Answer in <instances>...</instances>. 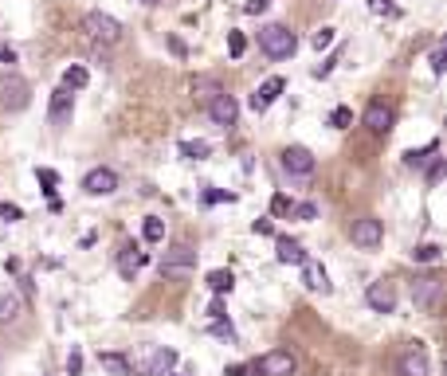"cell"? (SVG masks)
<instances>
[{"label": "cell", "mask_w": 447, "mask_h": 376, "mask_svg": "<svg viewBox=\"0 0 447 376\" xmlns=\"http://www.w3.org/2000/svg\"><path fill=\"white\" fill-rule=\"evenodd\" d=\"M290 208H295V204H290L287 196H275V200H271V212H275V216H287Z\"/></svg>", "instance_id": "74e56055"}, {"label": "cell", "mask_w": 447, "mask_h": 376, "mask_svg": "<svg viewBox=\"0 0 447 376\" xmlns=\"http://www.w3.org/2000/svg\"><path fill=\"white\" fill-rule=\"evenodd\" d=\"M208 118L216 125H224V130H228V125H236V118H239V102L232 98L228 91H220L216 98L208 102Z\"/></svg>", "instance_id": "30bf717a"}, {"label": "cell", "mask_w": 447, "mask_h": 376, "mask_svg": "<svg viewBox=\"0 0 447 376\" xmlns=\"http://www.w3.org/2000/svg\"><path fill=\"white\" fill-rule=\"evenodd\" d=\"M310 43H314V51H326L329 43H334V28H318V32L310 35Z\"/></svg>", "instance_id": "f546056e"}, {"label": "cell", "mask_w": 447, "mask_h": 376, "mask_svg": "<svg viewBox=\"0 0 447 376\" xmlns=\"http://www.w3.org/2000/svg\"><path fill=\"white\" fill-rule=\"evenodd\" d=\"M259 47H263V55L267 59H290L298 51V35L290 32L287 24H263L259 28Z\"/></svg>", "instance_id": "6da1fadb"}, {"label": "cell", "mask_w": 447, "mask_h": 376, "mask_svg": "<svg viewBox=\"0 0 447 376\" xmlns=\"http://www.w3.org/2000/svg\"><path fill=\"white\" fill-rule=\"evenodd\" d=\"M0 63H4V67H12V63H16V47H9V43H0Z\"/></svg>", "instance_id": "ab89813d"}, {"label": "cell", "mask_w": 447, "mask_h": 376, "mask_svg": "<svg viewBox=\"0 0 447 376\" xmlns=\"http://www.w3.org/2000/svg\"><path fill=\"white\" fill-rule=\"evenodd\" d=\"M20 309H24V302H20L16 294H4V298H0V326L16 321V318H20Z\"/></svg>", "instance_id": "7402d4cb"}, {"label": "cell", "mask_w": 447, "mask_h": 376, "mask_svg": "<svg viewBox=\"0 0 447 376\" xmlns=\"http://www.w3.org/2000/svg\"><path fill=\"white\" fill-rule=\"evenodd\" d=\"M224 376H247V368L244 365H228V372H224Z\"/></svg>", "instance_id": "bcb514c9"}, {"label": "cell", "mask_w": 447, "mask_h": 376, "mask_svg": "<svg viewBox=\"0 0 447 376\" xmlns=\"http://www.w3.org/2000/svg\"><path fill=\"white\" fill-rule=\"evenodd\" d=\"M278 161H283V169H287L290 176H310L314 173V153L306 149V145H287Z\"/></svg>", "instance_id": "9c48e42d"}, {"label": "cell", "mask_w": 447, "mask_h": 376, "mask_svg": "<svg viewBox=\"0 0 447 376\" xmlns=\"http://www.w3.org/2000/svg\"><path fill=\"white\" fill-rule=\"evenodd\" d=\"M71 118H75V94H71L67 86H60V91L51 94L47 122L55 125V130H63V125H71Z\"/></svg>", "instance_id": "ba28073f"}, {"label": "cell", "mask_w": 447, "mask_h": 376, "mask_svg": "<svg viewBox=\"0 0 447 376\" xmlns=\"http://www.w3.org/2000/svg\"><path fill=\"white\" fill-rule=\"evenodd\" d=\"M220 200H232V193H220V188H208V193H204V204H220Z\"/></svg>", "instance_id": "60d3db41"}, {"label": "cell", "mask_w": 447, "mask_h": 376, "mask_svg": "<svg viewBox=\"0 0 447 376\" xmlns=\"http://www.w3.org/2000/svg\"><path fill=\"white\" fill-rule=\"evenodd\" d=\"M365 130H369L373 137H388V130H392V106L373 102V106L365 110Z\"/></svg>", "instance_id": "7c38bea8"}, {"label": "cell", "mask_w": 447, "mask_h": 376, "mask_svg": "<svg viewBox=\"0 0 447 376\" xmlns=\"http://www.w3.org/2000/svg\"><path fill=\"white\" fill-rule=\"evenodd\" d=\"M208 153H212L208 142H185V145H181V157H188V161H204Z\"/></svg>", "instance_id": "484cf974"}, {"label": "cell", "mask_w": 447, "mask_h": 376, "mask_svg": "<svg viewBox=\"0 0 447 376\" xmlns=\"http://www.w3.org/2000/svg\"><path fill=\"white\" fill-rule=\"evenodd\" d=\"M255 372L259 376H290L295 372V357H290V349H271L255 360Z\"/></svg>", "instance_id": "52a82bcc"}, {"label": "cell", "mask_w": 447, "mask_h": 376, "mask_svg": "<svg viewBox=\"0 0 447 376\" xmlns=\"http://www.w3.org/2000/svg\"><path fill=\"white\" fill-rule=\"evenodd\" d=\"M228 51H232V59H239L247 51V40H244V32H228Z\"/></svg>", "instance_id": "d6a6232c"}, {"label": "cell", "mask_w": 447, "mask_h": 376, "mask_svg": "<svg viewBox=\"0 0 447 376\" xmlns=\"http://www.w3.org/2000/svg\"><path fill=\"white\" fill-rule=\"evenodd\" d=\"M373 12H392V0H369Z\"/></svg>", "instance_id": "f6af8a7d"}, {"label": "cell", "mask_w": 447, "mask_h": 376, "mask_svg": "<svg viewBox=\"0 0 447 376\" xmlns=\"http://www.w3.org/2000/svg\"><path fill=\"white\" fill-rule=\"evenodd\" d=\"M232 286H236V275H232V270H208V290L212 294H232Z\"/></svg>", "instance_id": "44dd1931"}, {"label": "cell", "mask_w": 447, "mask_h": 376, "mask_svg": "<svg viewBox=\"0 0 447 376\" xmlns=\"http://www.w3.org/2000/svg\"><path fill=\"white\" fill-rule=\"evenodd\" d=\"M349 122H353V110H346V106H338L334 114H329V125H334V130H346Z\"/></svg>", "instance_id": "4dcf8cb0"}, {"label": "cell", "mask_w": 447, "mask_h": 376, "mask_svg": "<svg viewBox=\"0 0 447 376\" xmlns=\"http://www.w3.org/2000/svg\"><path fill=\"white\" fill-rule=\"evenodd\" d=\"M267 4H271V0H247L244 12H247V16H263V12H267Z\"/></svg>", "instance_id": "d590c367"}, {"label": "cell", "mask_w": 447, "mask_h": 376, "mask_svg": "<svg viewBox=\"0 0 447 376\" xmlns=\"http://www.w3.org/2000/svg\"><path fill=\"white\" fill-rule=\"evenodd\" d=\"M0 216H4V220H9V224H12V220H20V216H24V212H20L16 204H0Z\"/></svg>", "instance_id": "ee69618b"}, {"label": "cell", "mask_w": 447, "mask_h": 376, "mask_svg": "<svg viewBox=\"0 0 447 376\" xmlns=\"http://www.w3.org/2000/svg\"><path fill=\"white\" fill-rule=\"evenodd\" d=\"M439 176H443V157L431 161V169H428V184H439Z\"/></svg>", "instance_id": "f35d334b"}, {"label": "cell", "mask_w": 447, "mask_h": 376, "mask_svg": "<svg viewBox=\"0 0 447 376\" xmlns=\"http://www.w3.org/2000/svg\"><path fill=\"white\" fill-rule=\"evenodd\" d=\"M251 232H255V235H275V224H271V220H255Z\"/></svg>", "instance_id": "b9f144b4"}, {"label": "cell", "mask_w": 447, "mask_h": 376, "mask_svg": "<svg viewBox=\"0 0 447 376\" xmlns=\"http://www.w3.org/2000/svg\"><path fill=\"white\" fill-rule=\"evenodd\" d=\"M283 86H287L283 79H267V83H263L259 91L251 94V110H255V114H263V110H271V106H275V98L283 94Z\"/></svg>", "instance_id": "9a60e30c"}, {"label": "cell", "mask_w": 447, "mask_h": 376, "mask_svg": "<svg viewBox=\"0 0 447 376\" xmlns=\"http://www.w3.org/2000/svg\"><path fill=\"white\" fill-rule=\"evenodd\" d=\"M83 32L91 35V40L106 43V47L122 40V24L110 16V12H86V16H83Z\"/></svg>", "instance_id": "3957f363"}, {"label": "cell", "mask_w": 447, "mask_h": 376, "mask_svg": "<svg viewBox=\"0 0 447 376\" xmlns=\"http://www.w3.org/2000/svg\"><path fill=\"white\" fill-rule=\"evenodd\" d=\"M212 337H228V341H236V329H232V321H224V318H216L212 321V329H208Z\"/></svg>", "instance_id": "1f68e13d"}, {"label": "cell", "mask_w": 447, "mask_h": 376, "mask_svg": "<svg viewBox=\"0 0 447 376\" xmlns=\"http://www.w3.org/2000/svg\"><path fill=\"white\" fill-rule=\"evenodd\" d=\"M275 259L287 263V267H302L306 263V247L298 239H290V235H283V239L275 243Z\"/></svg>", "instance_id": "5bb4252c"}, {"label": "cell", "mask_w": 447, "mask_h": 376, "mask_svg": "<svg viewBox=\"0 0 447 376\" xmlns=\"http://www.w3.org/2000/svg\"><path fill=\"white\" fill-rule=\"evenodd\" d=\"M349 239H353L361 251H373V247H380V239H385V227H380L377 216H361V220H353V227H349Z\"/></svg>", "instance_id": "8992f818"}, {"label": "cell", "mask_w": 447, "mask_h": 376, "mask_svg": "<svg viewBox=\"0 0 447 376\" xmlns=\"http://www.w3.org/2000/svg\"><path fill=\"white\" fill-rule=\"evenodd\" d=\"M443 47H436V51H431V75H443V67H447V63H443Z\"/></svg>", "instance_id": "8d00e7d4"}, {"label": "cell", "mask_w": 447, "mask_h": 376, "mask_svg": "<svg viewBox=\"0 0 447 376\" xmlns=\"http://www.w3.org/2000/svg\"><path fill=\"white\" fill-rule=\"evenodd\" d=\"M98 365L106 368V372H114V376H130V360H126V357H118V353H102Z\"/></svg>", "instance_id": "cb8c5ba5"}, {"label": "cell", "mask_w": 447, "mask_h": 376, "mask_svg": "<svg viewBox=\"0 0 447 376\" xmlns=\"http://www.w3.org/2000/svg\"><path fill=\"white\" fill-rule=\"evenodd\" d=\"M86 83H91V75H86V67H79V63H71V67L63 71V86H67V91H83Z\"/></svg>", "instance_id": "603a6c76"}, {"label": "cell", "mask_w": 447, "mask_h": 376, "mask_svg": "<svg viewBox=\"0 0 447 376\" xmlns=\"http://www.w3.org/2000/svg\"><path fill=\"white\" fill-rule=\"evenodd\" d=\"M177 365V353L173 349H145V353H137L134 360H130V372H137V376H169V368Z\"/></svg>", "instance_id": "7a4b0ae2"}, {"label": "cell", "mask_w": 447, "mask_h": 376, "mask_svg": "<svg viewBox=\"0 0 447 376\" xmlns=\"http://www.w3.org/2000/svg\"><path fill=\"white\" fill-rule=\"evenodd\" d=\"M412 259H416V263H436V259H439V247H436V243H424V247L412 251Z\"/></svg>", "instance_id": "f1b7e54d"}, {"label": "cell", "mask_w": 447, "mask_h": 376, "mask_svg": "<svg viewBox=\"0 0 447 376\" xmlns=\"http://www.w3.org/2000/svg\"><path fill=\"white\" fill-rule=\"evenodd\" d=\"M431 153H439V142H428V145H424V149H408V153H404V161H408V165H412V169H420L424 161L431 157Z\"/></svg>", "instance_id": "d4e9b609"}, {"label": "cell", "mask_w": 447, "mask_h": 376, "mask_svg": "<svg viewBox=\"0 0 447 376\" xmlns=\"http://www.w3.org/2000/svg\"><path fill=\"white\" fill-rule=\"evenodd\" d=\"M302 283H306V290H314V294H329V278L318 263H302Z\"/></svg>", "instance_id": "d6986e66"}, {"label": "cell", "mask_w": 447, "mask_h": 376, "mask_svg": "<svg viewBox=\"0 0 447 376\" xmlns=\"http://www.w3.org/2000/svg\"><path fill=\"white\" fill-rule=\"evenodd\" d=\"M67 372H71V376L83 372V353H79V349H71V357H67Z\"/></svg>", "instance_id": "e575fe53"}, {"label": "cell", "mask_w": 447, "mask_h": 376, "mask_svg": "<svg viewBox=\"0 0 447 376\" xmlns=\"http://www.w3.org/2000/svg\"><path fill=\"white\" fill-rule=\"evenodd\" d=\"M188 91H193V98H196V102H204V106H208V102L216 98L220 91H224V86H220V79H212V75H196Z\"/></svg>", "instance_id": "ac0fdd59"}, {"label": "cell", "mask_w": 447, "mask_h": 376, "mask_svg": "<svg viewBox=\"0 0 447 376\" xmlns=\"http://www.w3.org/2000/svg\"><path fill=\"white\" fill-rule=\"evenodd\" d=\"M137 4H145V8H157L161 0H137Z\"/></svg>", "instance_id": "7dc6e473"}, {"label": "cell", "mask_w": 447, "mask_h": 376, "mask_svg": "<svg viewBox=\"0 0 447 376\" xmlns=\"http://www.w3.org/2000/svg\"><path fill=\"white\" fill-rule=\"evenodd\" d=\"M439 290H443L439 278H420V283L412 286V302L420 309H431V306H436V298H439Z\"/></svg>", "instance_id": "2e32d148"}, {"label": "cell", "mask_w": 447, "mask_h": 376, "mask_svg": "<svg viewBox=\"0 0 447 376\" xmlns=\"http://www.w3.org/2000/svg\"><path fill=\"white\" fill-rule=\"evenodd\" d=\"M142 263H145V255H137V247H130V243H126V247H122V255H118V270L126 278H134Z\"/></svg>", "instance_id": "ffe728a7"}, {"label": "cell", "mask_w": 447, "mask_h": 376, "mask_svg": "<svg viewBox=\"0 0 447 376\" xmlns=\"http://www.w3.org/2000/svg\"><path fill=\"white\" fill-rule=\"evenodd\" d=\"M142 235H145V243H161V239H165V224H161L157 216H149L142 224Z\"/></svg>", "instance_id": "4316f807"}, {"label": "cell", "mask_w": 447, "mask_h": 376, "mask_svg": "<svg viewBox=\"0 0 447 376\" xmlns=\"http://www.w3.org/2000/svg\"><path fill=\"white\" fill-rule=\"evenodd\" d=\"M431 365H428V353L424 349H408L400 357V376H428Z\"/></svg>", "instance_id": "e0dca14e"}, {"label": "cell", "mask_w": 447, "mask_h": 376, "mask_svg": "<svg viewBox=\"0 0 447 376\" xmlns=\"http://www.w3.org/2000/svg\"><path fill=\"white\" fill-rule=\"evenodd\" d=\"M35 176H40L43 193H47V196H55V184H60V176H55V169H35Z\"/></svg>", "instance_id": "83f0119b"}, {"label": "cell", "mask_w": 447, "mask_h": 376, "mask_svg": "<svg viewBox=\"0 0 447 376\" xmlns=\"http://www.w3.org/2000/svg\"><path fill=\"white\" fill-rule=\"evenodd\" d=\"M365 302H369L377 314H392V309H397V290H392V283H369Z\"/></svg>", "instance_id": "4fadbf2b"}, {"label": "cell", "mask_w": 447, "mask_h": 376, "mask_svg": "<svg viewBox=\"0 0 447 376\" xmlns=\"http://www.w3.org/2000/svg\"><path fill=\"white\" fill-rule=\"evenodd\" d=\"M188 270H196V251L188 243H177L161 255V275H188Z\"/></svg>", "instance_id": "5b68a950"}, {"label": "cell", "mask_w": 447, "mask_h": 376, "mask_svg": "<svg viewBox=\"0 0 447 376\" xmlns=\"http://www.w3.org/2000/svg\"><path fill=\"white\" fill-rule=\"evenodd\" d=\"M28 102H32V86H28L24 79H20V75L0 79V110L20 114V110H28Z\"/></svg>", "instance_id": "277c9868"}, {"label": "cell", "mask_w": 447, "mask_h": 376, "mask_svg": "<svg viewBox=\"0 0 447 376\" xmlns=\"http://www.w3.org/2000/svg\"><path fill=\"white\" fill-rule=\"evenodd\" d=\"M83 188L91 196H110V193H118V173L114 169H91V173L83 176Z\"/></svg>", "instance_id": "8fae6325"}, {"label": "cell", "mask_w": 447, "mask_h": 376, "mask_svg": "<svg viewBox=\"0 0 447 376\" xmlns=\"http://www.w3.org/2000/svg\"><path fill=\"white\" fill-rule=\"evenodd\" d=\"M208 318H212V321H216V318H228V314H224V302H220V294L212 298V306H208Z\"/></svg>", "instance_id": "7bdbcfd3"}, {"label": "cell", "mask_w": 447, "mask_h": 376, "mask_svg": "<svg viewBox=\"0 0 447 376\" xmlns=\"http://www.w3.org/2000/svg\"><path fill=\"white\" fill-rule=\"evenodd\" d=\"M290 212H295V216L302 220V224H310V220H318V208H314V204H295V208H290Z\"/></svg>", "instance_id": "836d02e7"}]
</instances>
